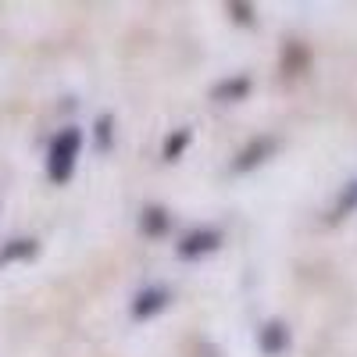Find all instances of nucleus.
Instances as JSON below:
<instances>
[{
	"mask_svg": "<svg viewBox=\"0 0 357 357\" xmlns=\"http://www.w3.org/2000/svg\"><path fill=\"white\" fill-rule=\"evenodd\" d=\"M79 146H82V132H79V129H65V132L54 136L50 158H47V175L54 178V183H68V178H72Z\"/></svg>",
	"mask_w": 357,
	"mask_h": 357,
	"instance_id": "1",
	"label": "nucleus"
},
{
	"mask_svg": "<svg viewBox=\"0 0 357 357\" xmlns=\"http://www.w3.org/2000/svg\"><path fill=\"white\" fill-rule=\"evenodd\" d=\"M218 243H222V232L218 229H193L190 236H183L178 254H183V257H200V254L218 250Z\"/></svg>",
	"mask_w": 357,
	"mask_h": 357,
	"instance_id": "2",
	"label": "nucleus"
},
{
	"mask_svg": "<svg viewBox=\"0 0 357 357\" xmlns=\"http://www.w3.org/2000/svg\"><path fill=\"white\" fill-rule=\"evenodd\" d=\"M168 301H172L168 289H143L132 304V318H154L158 311L168 307Z\"/></svg>",
	"mask_w": 357,
	"mask_h": 357,
	"instance_id": "3",
	"label": "nucleus"
},
{
	"mask_svg": "<svg viewBox=\"0 0 357 357\" xmlns=\"http://www.w3.org/2000/svg\"><path fill=\"white\" fill-rule=\"evenodd\" d=\"M257 340H261V350H264L268 357H279V354L289 347V329H286L282 321H268Z\"/></svg>",
	"mask_w": 357,
	"mask_h": 357,
	"instance_id": "4",
	"label": "nucleus"
},
{
	"mask_svg": "<svg viewBox=\"0 0 357 357\" xmlns=\"http://www.w3.org/2000/svg\"><path fill=\"white\" fill-rule=\"evenodd\" d=\"M272 151H275V139H272V136H261V139H254V143L247 146V151H243L240 158H236V165H232V168H236V172H250L254 165H261Z\"/></svg>",
	"mask_w": 357,
	"mask_h": 357,
	"instance_id": "5",
	"label": "nucleus"
},
{
	"mask_svg": "<svg viewBox=\"0 0 357 357\" xmlns=\"http://www.w3.org/2000/svg\"><path fill=\"white\" fill-rule=\"evenodd\" d=\"M247 89H250V82L243 75H236L232 82H218L215 86V100H240V97H247Z\"/></svg>",
	"mask_w": 357,
	"mask_h": 357,
	"instance_id": "6",
	"label": "nucleus"
},
{
	"mask_svg": "<svg viewBox=\"0 0 357 357\" xmlns=\"http://www.w3.org/2000/svg\"><path fill=\"white\" fill-rule=\"evenodd\" d=\"M33 254H36V243H33V240H11L4 250H0V264L22 261V257H33Z\"/></svg>",
	"mask_w": 357,
	"mask_h": 357,
	"instance_id": "7",
	"label": "nucleus"
},
{
	"mask_svg": "<svg viewBox=\"0 0 357 357\" xmlns=\"http://www.w3.org/2000/svg\"><path fill=\"white\" fill-rule=\"evenodd\" d=\"M139 225H143V232H151V236H158V232H165V225H168V215L161 211V207H151V211H143Z\"/></svg>",
	"mask_w": 357,
	"mask_h": 357,
	"instance_id": "8",
	"label": "nucleus"
},
{
	"mask_svg": "<svg viewBox=\"0 0 357 357\" xmlns=\"http://www.w3.org/2000/svg\"><path fill=\"white\" fill-rule=\"evenodd\" d=\"M186 143H190V129H178L175 136H168V139H165V158L175 161L178 154H183V146H186Z\"/></svg>",
	"mask_w": 357,
	"mask_h": 357,
	"instance_id": "9",
	"label": "nucleus"
},
{
	"mask_svg": "<svg viewBox=\"0 0 357 357\" xmlns=\"http://www.w3.org/2000/svg\"><path fill=\"white\" fill-rule=\"evenodd\" d=\"M97 146H100V151L111 146V118H100V122H97Z\"/></svg>",
	"mask_w": 357,
	"mask_h": 357,
	"instance_id": "10",
	"label": "nucleus"
},
{
	"mask_svg": "<svg viewBox=\"0 0 357 357\" xmlns=\"http://www.w3.org/2000/svg\"><path fill=\"white\" fill-rule=\"evenodd\" d=\"M357 207V183L343 186V197H340V211H354Z\"/></svg>",
	"mask_w": 357,
	"mask_h": 357,
	"instance_id": "11",
	"label": "nucleus"
}]
</instances>
